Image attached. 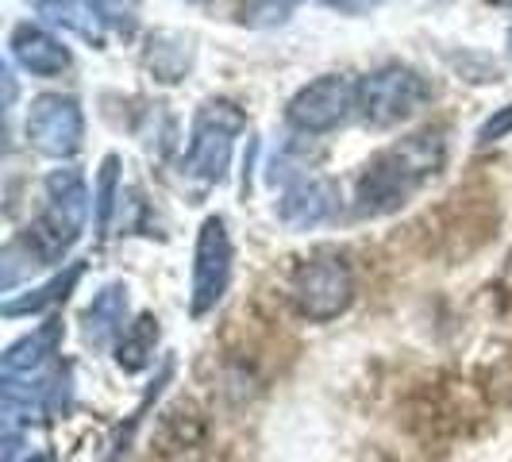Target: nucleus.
Instances as JSON below:
<instances>
[{"label": "nucleus", "mask_w": 512, "mask_h": 462, "mask_svg": "<svg viewBox=\"0 0 512 462\" xmlns=\"http://www.w3.org/2000/svg\"><path fill=\"white\" fill-rule=\"evenodd\" d=\"M443 162H447V128L412 131L393 147L378 151L355 185L359 216H389L405 208L443 170Z\"/></svg>", "instance_id": "nucleus-1"}, {"label": "nucleus", "mask_w": 512, "mask_h": 462, "mask_svg": "<svg viewBox=\"0 0 512 462\" xmlns=\"http://www.w3.org/2000/svg\"><path fill=\"white\" fill-rule=\"evenodd\" d=\"M89 220V189L77 170H54L47 178V208L27 228V251L39 266L62 262V255L74 247Z\"/></svg>", "instance_id": "nucleus-2"}, {"label": "nucleus", "mask_w": 512, "mask_h": 462, "mask_svg": "<svg viewBox=\"0 0 512 462\" xmlns=\"http://www.w3.org/2000/svg\"><path fill=\"white\" fill-rule=\"evenodd\" d=\"M289 297L305 320L328 324L335 316H343L355 301V270L339 251H316L293 270Z\"/></svg>", "instance_id": "nucleus-3"}, {"label": "nucleus", "mask_w": 512, "mask_h": 462, "mask_svg": "<svg viewBox=\"0 0 512 462\" xmlns=\"http://www.w3.org/2000/svg\"><path fill=\"white\" fill-rule=\"evenodd\" d=\"M428 101H432V81L401 62H385L359 81V116L366 128H393L416 116Z\"/></svg>", "instance_id": "nucleus-4"}, {"label": "nucleus", "mask_w": 512, "mask_h": 462, "mask_svg": "<svg viewBox=\"0 0 512 462\" xmlns=\"http://www.w3.org/2000/svg\"><path fill=\"white\" fill-rule=\"evenodd\" d=\"M247 128V112L231 101H205L197 108L193 135H189V174L201 181H224L239 131Z\"/></svg>", "instance_id": "nucleus-5"}, {"label": "nucleus", "mask_w": 512, "mask_h": 462, "mask_svg": "<svg viewBox=\"0 0 512 462\" xmlns=\"http://www.w3.org/2000/svg\"><path fill=\"white\" fill-rule=\"evenodd\" d=\"M359 112V85L343 74H324L301 85L285 108L289 124L305 135H324L347 124V116Z\"/></svg>", "instance_id": "nucleus-6"}, {"label": "nucleus", "mask_w": 512, "mask_h": 462, "mask_svg": "<svg viewBox=\"0 0 512 462\" xmlns=\"http://www.w3.org/2000/svg\"><path fill=\"white\" fill-rule=\"evenodd\" d=\"M27 143L47 158H74L85 143V116L70 93H43L27 108Z\"/></svg>", "instance_id": "nucleus-7"}, {"label": "nucleus", "mask_w": 512, "mask_h": 462, "mask_svg": "<svg viewBox=\"0 0 512 462\" xmlns=\"http://www.w3.org/2000/svg\"><path fill=\"white\" fill-rule=\"evenodd\" d=\"M231 235L224 216H208L197 231V251H193V293H189V312L205 316L224 301L231 282Z\"/></svg>", "instance_id": "nucleus-8"}, {"label": "nucleus", "mask_w": 512, "mask_h": 462, "mask_svg": "<svg viewBox=\"0 0 512 462\" xmlns=\"http://www.w3.org/2000/svg\"><path fill=\"white\" fill-rule=\"evenodd\" d=\"M339 205V193H335L332 181L324 178H301L293 181L278 201V216H282L289 228H316L324 224Z\"/></svg>", "instance_id": "nucleus-9"}, {"label": "nucleus", "mask_w": 512, "mask_h": 462, "mask_svg": "<svg viewBox=\"0 0 512 462\" xmlns=\"http://www.w3.org/2000/svg\"><path fill=\"white\" fill-rule=\"evenodd\" d=\"M8 47H12V58L24 66L27 74H35V77H58L70 70V51L54 39L51 31H43V27H35V24L12 27Z\"/></svg>", "instance_id": "nucleus-10"}, {"label": "nucleus", "mask_w": 512, "mask_h": 462, "mask_svg": "<svg viewBox=\"0 0 512 462\" xmlns=\"http://www.w3.org/2000/svg\"><path fill=\"white\" fill-rule=\"evenodd\" d=\"M124 320H128V285H104L101 293L93 297V305L85 308V339L104 347V343L124 335V328H128Z\"/></svg>", "instance_id": "nucleus-11"}, {"label": "nucleus", "mask_w": 512, "mask_h": 462, "mask_svg": "<svg viewBox=\"0 0 512 462\" xmlns=\"http://www.w3.org/2000/svg\"><path fill=\"white\" fill-rule=\"evenodd\" d=\"M27 4H31L39 16H47L51 24L81 35L85 43L104 47V20L93 0H27Z\"/></svg>", "instance_id": "nucleus-12"}, {"label": "nucleus", "mask_w": 512, "mask_h": 462, "mask_svg": "<svg viewBox=\"0 0 512 462\" xmlns=\"http://www.w3.org/2000/svg\"><path fill=\"white\" fill-rule=\"evenodd\" d=\"M143 62H147V70H151L158 81L174 85V81H181V77L189 74V66H193V47H189V39L178 35V31H154Z\"/></svg>", "instance_id": "nucleus-13"}, {"label": "nucleus", "mask_w": 512, "mask_h": 462, "mask_svg": "<svg viewBox=\"0 0 512 462\" xmlns=\"http://www.w3.org/2000/svg\"><path fill=\"white\" fill-rule=\"evenodd\" d=\"M154 347H158V320L151 312H143L139 320H131L124 335L116 339V366L128 370V374H139L147 370L154 359Z\"/></svg>", "instance_id": "nucleus-14"}, {"label": "nucleus", "mask_w": 512, "mask_h": 462, "mask_svg": "<svg viewBox=\"0 0 512 462\" xmlns=\"http://www.w3.org/2000/svg\"><path fill=\"white\" fill-rule=\"evenodd\" d=\"M81 262H74L66 274H58L51 278L47 285H39V289H31L27 297H12V301H4V316H27V312H43L47 305H58V301H66L70 297V289L77 285L81 278Z\"/></svg>", "instance_id": "nucleus-15"}, {"label": "nucleus", "mask_w": 512, "mask_h": 462, "mask_svg": "<svg viewBox=\"0 0 512 462\" xmlns=\"http://www.w3.org/2000/svg\"><path fill=\"white\" fill-rule=\"evenodd\" d=\"M116 189H120V158L104 154L101 174H97V193H93V208H97V231H108L112 212H116Z\"/></svg>", "instance_id": "nucleus-16"}, {"label": "nucleus", "mask_w": 512, "mask_h": 462, "mask_svg": "<svg viewBox=\"0 0 512 462\" xmlns=\"http://www.w3.org/2000/svg\"><path fill=\"white\" fill-rule=\"evenodd\" d=\"M4 462H54V451L47 447L20 451V428H4Z\"/></svg>", "instance_id": "nucleus-17"}, {"label": "nucleus", "mask_w": 512, "mask_h": 462, "mask_svg": "<svg viewBox=\"0 0 512 462\" xmlns=\"http://www.w3.org/2000/svg\"><path fill=\"white\" fill-rule=\"evenodd\" d=\"M505 135H512V104L497 108L486 124L478 128V143H482V147H489V143H501Z\"/></svg>", "instance_id": "nucleus-18"}, {"label": "nucleus", "mask_w": 512, "mask_h": 462, "mask_svg": "<svg viewBox=\"0 0 512 462\" xmlns=\"http://www.w3.org/2000/svg\"><path fill=\"white\" fill-rule=\"evenodd\" d=\"M324 4L335 8V12H343V16H366V12L382 8V0H324Z\"/></svg>", "instance_id": "nucleus-19"}, {"label": "nucleus", "mask_w": 512, "mask_h": 462, "mask_svg": "<svg viewBox=\"0 0 512 462\" xmlns=\"http://www.w3.org/2000/svg\"><path fill=\"white\" fill-rule=\"evenodd\" d=\"M266 4H274V8H282V12H285V8H293L297 0H266Z\"/></svg>", "instance_id": "nucleus-20"}, {"label": "nucleus", "mask_w": 512, "mask_h": 462, "mask_svg": "<svg viewBox=\"0 0 512 462\" xmlns=\"http://www.w3.org/2000/svg\"><path fill=\"white\" fill-rule=\"evenodd\" d=\"M493 4H501V8H512V0H493Z\"/></svg>", "instance_id": "nucleus-21"}]
</instances>
